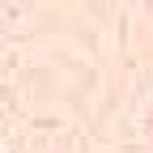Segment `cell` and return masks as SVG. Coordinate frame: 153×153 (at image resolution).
Masks as SVG:
<instances>
[{
  "label": "cell",
  "instance_id": "6da1fadb",
  "mask_svg": "<svg viewBox=\"0 0 153 153\" xmlns=\"http://www.w3.org/2000/svg\"><path fill=\"white\" fill-rule=\"evenodd\" d=\"M149 132H153V115H149Z\"/></svg>",
  "mask_w": 153,
  "mask_h": 153
}]
</instances>
